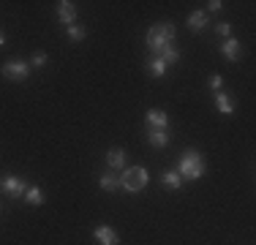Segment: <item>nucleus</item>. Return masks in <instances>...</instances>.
<instances>
[{
  "mask_svg": "<svg viewBox=\"0 0 256 245\" xmlns=\"http://www.w3.org/2000/svg\"><path fill=\"white\" fill-rule=\"evenodd\" d=\"M174 36H178V28L169 22H161V24H153V28L148 30V49H153V54L164 52L166 46L174 44Z\"/></svg>",
  "mask_w": 256,
  "mask_h": 245,
  "instance_id": "f257e3e1",
  "label": "nucleus"
},
{
  "mask_svg": "<svg viewBox=\"0 0 256 245\" xmlns=\"http://www.w3.org/2000/svg\"><path fill=\"white\" fill-rule=\"evenodd\" d=\"M178 174L182 180H202L204 177V156L199 150H186L178 164Z\"/></svg>",
  "mask_w": 256,
  "mask_h": 245,
  "instance_id": "f03ea898",
  "label": "nucleus"
},
{
  "mask_svg": "<svg viewBox=\"0 0 256 245\" xmlns=\"http://www.w3.org/2000/svg\"><path fill=\"white\" fill-rule=\"evenodd\" d=\"M120 180V188L128 194H139V191H144V186H148V169L144 166H131V169H123V174L118 177Z\"/></svg>",
  "mask_w": 256,
  "mask_h": 245,
  "instance_id": "7ed1b4c3",
  "label": "nucleus"
},
{
  "mask_svg": "<svg viewBox=\"0 0 256 245\" xmlns=\"http://www.w3.org/2000/svg\"><path fill=\"white\" fill-rule=\"evenodd\" d=\"M3 76L11 79V82H25L30 76V63H25V60H8V63H3Z\"/></svg>",
  "mask_w": 256,
  "mask_h": 245,
  "instance_id": "20e7f679",
  "label": "nucleus"
},
{
  "mask_svg": "<svg viewBox=\"0 0 256 245\" xmlns=\"http://www.w3.org/2000/svg\"><path fill=\"white\" fill-rule=\"evenodd\" d=\"M0 186H3L6 196H11V199H20V196H25L28 191V180H22L20 174H8L0 180Z\"/></svg>",
  "mask_w": 256,
  "mask_h": 245,
  "instance_id": "39448f33",
  "label": "nucleus"
},
{
  "mask_svg": "<svg viewBox=\"0 0 256 245\" xmlns=\"http://www.w3.org/2000/svg\"><path fill=\"white\" fill-rule=\"evenodd\" d=\"M144 120H148L150 131H166V128H169V118H166L164 109H150V112L144 114Z\"/></svg>",
  "mask_w": 256,
  "mask_h": 245,
  "instance_id": "423d86ee",
  "label": "nucleus"
},
{
  "mask_svg": "<svg viewBox=\"0 0 256 245\" xmlns=\"http://www.w3.org/2000/svg\"><path fill=\"white\" fill-rule=\"evenodd\" d=\"M93 237L98 245H120V234L112 229V226H96Z\"/></svg>",
  "mask_w": 256,
  "mask_h": 245,
  "instance_id": "0eeeda50",
  "label": "nucleus"
},
{
  "mask_svg": "<svg viewBox=\"0 0 256 245\" xmlns=\"http://www.w3.org/2000/svg\"><path fill=\"white\" fill-rule=\"evenodd\" d=\"M58 20L66 24V28H71V24H76V8L71 0H60L58 3Z\"/></svg>",
  "mask_w": 256,
  "mask_h": 245,
  "instance_id": "6e6552de",
  "label": "nucleus"
},
{
  "mask_svg": "<svg viewBox=\"0 0 256 245\" xmlns=\"http://www.w3.org/2000/svg\"><path fill=\"white\" fill-rule=\"evenodd\" d=\"M221 54L229 60V63H237V60L242 58V46H240V41H237V38H224Z\"/></svg>",
  "mask_w": 256,
  "mask_h": 245,
  "instance_id": "1a4fd4ad",
  "label": "nucleus"
},
{
  "mask_svg": "<svg viewBox=\"0 0 256 245\" xmlns=\"http://www.w3.org/2000/svg\"><path fill=\"white\" fill-rule=\"evenodd\" d=\"M106 164L109 169H120L126 164V150L123 147H112V150H106Z\"/></svg>",
  "mask_w": 256,
  "mask_h": 245,
  "instance_id": "9d476101",
  "label": "nucleus"
},
{
  "mask_svg": "<svg viewBox=\"0 0 256 245\" xmlns=\"http://www.w3.org/2000/svg\"><path fill=\"white\" fill-rule=\"evenodd\" d=\"M161 182H164V188H169V191H178V188L182 186V177L174 169H166L161 174Z\"/></svg>",
  "mask_w": 256,
  "mask_h": 245,
  "instance_id": "9b49d317",
  "label": "nucleus"
},
{
  "mask_svg": "<svg viewBox=\"0 0 256 245\" xmlns=\"http://www.w3.org/2000/svg\"><path fill=\"white\" fill-rule=\"evenodd\" d=\"M188 28H191L194 33L204 30L207 28V11H194V14H188Z\"/></svg>",
  "mask_w": 256,
  "mask_h": 245,
  "instance_id": "f8f14e48",
  "label": "nucleus"
},
{
  "mask_svg": "<svg viewBox=\"0 0 256 245\" xmlns=\"http://www.w3.org/2000/svg\"><path fill=\"white\" fill-rule=\"evenodd\" d=\"M25 202H28L30 207L44 204V191H41L38 186H28V191H25Z\"/></svg>",
  "mask_w": 256,
  "mask_h": 245,
  "instance_id": "ddd939ff",
  "label": "nucleus"
},
{
  "mask_svg": "<svg viewBox=\"0 0 256 245\" xmlns=\"http://www.w3.org/2000/svg\"><path fill=\"white\" fill-rule=\"evenodd\" d=\"M148 71H150V76H156V79H161V76H164V74H166V63H164V60H161V58H156V54H153V58H150V60H148Z\"/></svg>",
  "mask_w": 256,
  "mask_h": 245,
  "instance_id": "4468645a",
  "label": "nucleus"
},
{
  "mask_svg": "<svg viewBox=\"0 0 256 245\" xmlns=\"http://www.w3.org/2000/svg\"><path fill=\"white\" fill-rule=\"evenodd\" d=\"M98 186H101V191H109V194H112V191H118V188H120V180L112 174V172H106V174L98 177Z\"/></svg>",
  "mask_w": 256,
  "mask_h": 245,
  "instance_id": "2eb2a0df",
  "label": "nucleus"
},
{
  "mask_svg": "<svg viewBox=\"0 0 256 245\" xmlns=\"http://www.w3.org/2000/svg\"><path fill=\"white\" fill-rule=\"evenodd\" d=\"M216 109L221 114H232L234 112V104H232V98L226 93H216Z\"/></svg>",
  "mask_w": 256,
  "mask_h": 245,
  "instance_id": "dca6fc26",
  "label": "nucleus"
},
{
  "mask_svg": "<svg viewBox=\"0 0 256 245\" xmlns=\"http://www.w3.org/2000/svg\"><path fill=\"white\" fill-rule=\"evenodd\" d=\"M148 142L153 147H166L169 144V134L166 131H150L148 134Z\"/></svg>",
  "mask_w": 256,
  "mask_h": 245,
  "instance_id": "f3484780",
  "label": "nucleus"
},
{
  "mask_svg": "<svg viewBox=\"0 0 256 245\" xmlns=\"http://www.w3.org/2000/svg\"><path fill=\"white\" fill-rule=\"evenodd\" d=\"M156 58H161V60H164V63H166V66H172V63H178V60H180V52H178V49H174V46H166V49H164V52H158Z\"/></svg>",
  "mask_w": 256,
  "mask_h": 245,
  "instance_id": "a211bd4d",
  "label": "nucleus"
},
{
  "mask_svg": "<svg viewBox=\"0 0 256 245\" xmlns=\"http://www.w3.org/2000/svg\"><path fill=\"white\" fill-rule=\"evenodd\" d=\"M66 33H68V38H71V41H82L84 36H88V30L79 28V24H71V28H66Z\"/></svg>",
  "mask_w": 256,
  "mask_h": 245,
  "instance_id": "6ab92c4d",
  "label": "nucleus"
},
{
  "mask_svg": "<svg viewBox=\"0 0 256 245\" xmlns=\"http://www.w3.org/2000/svg\"><path fill=\"white\" fill-rule=\"evenodd\" d=\"M30 66H33V68H44V66H46V54L44 52H36L33 58H30Z\"/></svg>",
  "mask_w": 256,
  "mask_h": 245,
  "instance_id": "aec40b11",
  "label": "nucleus"
},
{
  "mask_svg": "<svg viewBox=\"0 0 256 245\" xmlns=\"http://www.w3.org/2000/svg\"><path fill=\"white\" fill-rule=\"evenodd\" d=\"M216 30H218V36H221V38H232V24L229 22H221Z\"/></svg>",
  "mask_w": 256,
  "mask_h": 245,
  "instance_id": "412c9836",
  "label": "nucleus"
},
{
  "mask_svg": "<svg viewBox=\"0 0 256 245\" xmlns=\"http://www.w3.org/2000/svg\"><path fill=\"white\" fill-rule=\"evenodd\" d=\"M210 88L216 90V93H221V88H224V79H221V76H210Z\"/></svg>",
  "mask_w": 256,
  "mask_h": 245,
  "instance_id": "4be33fe9",
  "label": "nucleus"
},
{
  "mask_svg": "<svg viewBox=\"0 0 256 245\" xmlns=\"http://www.w3.org/2000/svg\"><path fill=\"white\" fill-rule=\"evenodd\" d=\"M207 8H210V11H221L224 3H221V0H210V3H207Z\"/></svg>",
  "mask_w": 256,
  "mask_h": 245,
  "instance_id": "5701e85b",
  "label": "nucleus"
},
{
  "mask_svg": "<svg viewBox=\"0 0 256 245\" xmlns=\"http://www.w3.org/2000/svg\"><path fill=\"white\" fill-rule=\"evenodd\" d=\"M3 44H6V36H3V33H0V46H3Z\"/></svg>",
  "mask_w": 256,
  "mask_h": 245,
  "instance_id": "b1692460",
  "label": "nucleus"
}]
</instances>
